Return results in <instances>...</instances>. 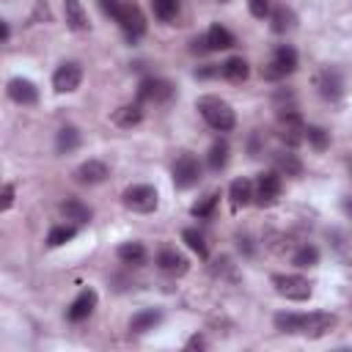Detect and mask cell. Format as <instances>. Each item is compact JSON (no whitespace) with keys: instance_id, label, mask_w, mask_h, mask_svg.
Here are the masks:
<instances>
[{"instance_id":"1","label":"cell","mask_w":352,"mask_h":352,"mask_svg":"<svg viewBox=\"0 0 352 352\" xmlns=\"http://www.w3.org/2000/svg\"><path fill=\"white\" fill-rule=\"evenodd\" d=\"M195 107H198V113L204 116V121H206L212 129H217V132H228V129H234V124H236V116H234L231 104L223 102L220 96H201V99L195 102Z\"/></svg>"},{"instance_id":"42","label":"cell","mask_w":352,"mask_h":352,"mask_svg":"<svg viewBox=\"0 0 352 352\" xmlns=\"http://www.w3.org/2000/svg\"><path fill=\"white\" fill-rule=\"evenodd\" d=\"M349 170H352V162H349Z\"/></svg>"},{"instance_id":"20","label":"cell","mask_w":352,"mask_h":352,"mask_svg":"<svg viewBox=\"0 0 352 352\" xmlns=\"http://www.w3.org/2000/svg\"><path fill=\"white\" fill-rule=\"evenodd\" d=\"M140 121H143V107H140V102H138V104H124V107H118V110L113 113V124L121 126V129H132V126H138Z\"/></svg>"},{"instance_id":"31","label":"cell","mask_w":352,"mask_h":352,"mask_svg":"<svg viewBox=\"0 0 352 352\" xmlns=\"http://www.w3.org/2000/svg\"><path fill=\"white\" fill-rule=\"evenodd\" d=\"M74 234H77L74 226H52L50 234H47V245H50V248H60V245H66L69 239H74Z\"/></svg>"},{"instance_id":"27","label":"cell","mask_w":352,"mask_h":352,"mask_svg":"<svg viewBox=\"0 0 352 352\" xmlns=\"http://www.w3.org/2000/svg\"><path fill=\"white\" fill-rule=\"evenodd\" d=\"M116 253L124 264H143L146 261V248L140 242H124V245H118Z\"/></svg>"},{"instance_id":"6","label":"cell","mask_w":352,"mask_h":352,"mask_svg":"<svg viewBox=\"0 0 352 352\" xmlns=\"http://www.w3.org/2000/svg\"><path fill=\"white\" fill-rule=\"evenodd\" d=\"M272 286L280 297L292 302H305L311 297V283L302 275H272Z\"/></svg>"},{"instance_id":"39","label":"cell","mask_w":352,"mask_h":352,"mask_svg":"<svg viewBox=\"0 0 352 352\" xmlns=\"http://www.w3.org/2000/svg\"><path fill=\"white\" fill-rule=\"evenodd\" d=\"M201 346H206V341H204L201 336H192V338L187 341V349H201Z\"/></svg>"},{"instance_id":"37","label":"cell","mask_w":352,"mask_h":352,"mask_svg":"<svg viewBox=\"0 0 352 352\" xmlns=\"http://www.w3.org/2000/svg\"><path fill=\"white\" fill-rule=\"evenodd\" d=\"M11 204H14V184H3V201H0V209L6 212V209H11Z\"/></svg>"},{"instance_id":"22","label":"cell","mask_w":352,"mask_h":352,"mask_svg":"<svg viewBox=\"0 0 352 352\" xmlns=\"http://www.w3.org/2000/svg\"><path fill=\"white\" fill-rule=\"evenodd\" d=\"M204 38H206V50H228V47H234V33L226 30L223 25H212L204 33Z\"/></svg>"},{"instance_id":"2","label":"cell","mask_w":352,"mask_h":352,"mask_svg":"<svg viewBox=\"0 0 352 352\" xmlns=\"http://www.w3.org/2000/svg\"><path fill=\"white\" fill-rule=\"evenodd\" d=\"M294 69H297V52H294V47L280 44V47L272 52V58L261 66V77H264V80H280V77L292 74Z\"/></svg>"},{"instance_id":"21","label":"cell","mask_w":352,"mask_h":352,"mask_svg":"<svg viewBox=\"0 0 352 352\" xmlns=\"http://www.w3.org/2000/svg\"><path fill=\"white\" fill-rule=\"evenodd\" d=\"M60 214L66 217V220H74V223H91V217H94V212L82 204V201H77V198H66L63 204H60Z\"/></svg>"},{"instance_id":"34","label":"cell","mask_w":352,"mask_h":352,"mask_svg":"<svg viewBox=\"0 0 352 352\" xmlns=\"http://www.w3.org/2000/svg\"><path fill=\"white\" fill-rule=\"evenodd\" d=\"M292 261H294L297 267H316V264H319V248H316V245H302V248L292 256Z\"/></svg>"},{"instance_id":"33","label":"cell","mask_w":352,"mask_h":352,"mask_svg":"<svg viewBox=\"0 0 352 352\" xmlns=\"http://www.w3.org/2000/svg\"><path fill=\"white\" fill-rule=\"evenodd\" d=\"M151 8L160 22H170L179 14V0H151Z\"/></svg>"},{"instance_id":"26","label":"cell","mask_w":352,"mask_h":352,"mask_svg":"<svg viewBox=\"0 0 352 352\" xmlns=\"http://www.w3.org/2000/svg\"><path fill=\"white\" fill-rule=\"evenodd\" d=\"M77 146H80V132H77V126H63V129H58V138H55L58 154H72Z\"/></svg>"},{"instance_id":"3","label":"cell","mask_w":352,"mask_h":352,"mask_svg":"<svg viewBox=\"0 0 352 352\" xmlns=\"http://www.w3.org/2000/svg\"><path fill=\"white\" fill-rule=\"evenodd\" d=\"M113 19L121 25L126 38H138L146 30V16H143V11H140V6L135 0H118V8H116Z\"/></svg>"},{"instance_id":"17","label":"cell","mask_w":352,"mask_h":352,"mask_svg":"<svg viewBox=\"0 0 352 352\" xmlns=\"http://www.w3.org/2000/svg\"><path fill=\"white\" fill-rule=\"evenodd\" d=\"M157 264H160V270L162 272H168V275H184L187 272V258L182 256V253H176V250H170V248H165V250H160L157 253Z\"/></svg>"},{"instance_id":"8","label":"cell","mask_w":352,"mask_h":352,"mask_svg":"<svg viewBox=\"0 0 352 352\" xmlns=\"http://www.w3.org/2000/svg\"><path fill=\"white\" fill-rule=\"evenodd\" d=\"M173 96V85L162 77H146L138 85V102H151V104H162Z\"/></svg>"},{"instance_id":"11","label":"cell","mask_w":352,"mask_h":352,"mask_svg":"<svg viewBox=\"0 0 352 352\" xmlns=\"http://www.w3.org/2000/svg\"><path fill=\"white\" fill-rule=\"evenodd\" d=\"M336 327V316L324 314V311H314V314H302V327L300 333L308 338H322L324 333H330Z\"/></svg>"},{"instance_id":"14","label":"cell","mask_w":352,"mask_h":352,"mask_svg":"<svg viewBox=\"0 0 352 352\" xmlns=\"http://www.w3.org/2000/svg\"><path fill=\"white\" fill-rule=\"evenodd\" d=\"M316 88H319V96L324 99H338L344 94V80L336 69H322L316 74Z\"/></svg>"},{"instance_id":"24","label":"cell","mask_w":352,"mask_h":352,"mask_svg":"<svg viewBox=\"0 0 352 352\" xmlns=\"http://www.w3.org/2000/svg\"><path fill=\"white\" fill-rule=\"evenodd\" d=\"M270 22H272V30H275V33H286V30H292V28H294L297 16H294V11H292V8L278 6V8H272V11H270Z\"/></svg>"},{"instance_id":"16","label":"cell","mask_w":352,"mask_h":352,"mask_svg":"<svg viewBox=\"0 0 352 352\" xmlns=\"http://www.w3.org/2000/svg\"><path fill=\"white\" fill-rule=\"evenodd\" d=\"M63 16H66V25L77 33L88 30L91 28V19H88V11L80 0H63Z\"/></svg>"},{"instance_id":"36","label":"cell","mask_w":352,"mask_h":352,"mask_svg":"<svg viewBox=\"0 0 352 352\" xmlns=\"http://www.w3.org/2000/svg\"><path fill=\"white\" fill-rule=\"evenodd\" d=\"M248 8H250V14H253L256 19L270 16V0H248Z\"/></svg>"},{"instance_id":"40","label":"cell","mask_w":352,"mask_h":352,"mask_svg":"<svg viewBox=\"0 0 352 352\" xmlns=\"http://www.w3.org/2000/svg\"><path fill=\"white\" fill-rule=\"evenodd\" d=\"M344 212L352 217V195H346V198H344Z\"/></svg>"},{"instance_id":"12","label":"cell","mask_w":352,"mask_h":352,"mask_svg":"<svg viewBox=\"0 0 352 352\" xmlns=\"http://www.w3.org/2000/svg\"><path fill=\"white\" fill-rule=\"evenodd\" d=\"M107 176H110V168H107L102 160H85V162L77 165V170H74V182H77V184H88V187L102 184Z\"/></svg>"},{"instance_id":"4","label":"cell","mask_w":352,"mask_h":352,"mask_svg":"<svg viewBox=\"0 0 352 352\" xmlns=\"http://www.w3.org/2000/svg\"><path fill=\"white\" fill-rule=\"evenodd\" d=\"M278 138H280L289 148H294V146H300V143L305 140V124H302L297 107L278 110Z\"/></svg>"},{"instance_id":"29","label":"cell","mask_w":352,"mask_h":352,"mask_svg":"<svg viewBox=\"0 0 352 352\" xmlns=\"http://www.w3.org/2000/svg\"><path fill=\"white\" fill-rule=\"evenodd\" d=\"M275 327H278L280 333H300V327H302V314L280 311V314H275Z\"/></svg>"},{"instance_id":"13","label":"cell","mask_w":352,"mask_h":352,"mask_svg":"<svg viewBox=\"0 0 352 352\" xmlns=\"http://www.w3.org/2000/svg\"><path fill=\"white\" fill-rule=\"evenodd\" d=\"M94 308H96V292H94V289H82V292L72 300L66 316H69V322H82V319H88V316L94 314Z\"/></svg>"},{"instance_id":"25","label":"cell","mask_w":352,"mask_h":352,"mask_svg":"<svg viewBox=\"0 0 352 352\" xmlns=\"http://www.w3.org/2000/svg\"><path fill=\"white\" fill-rule=\"evenodd\" d=\"M228 195H231V204H234V206H248V204L253 201V182H250V179H236V182H231Z\"/></svg>"},{"instance_id":"9","label":"cell","mask_w":352,"mask_h":352,"mask_svg":"<svg viewBox=\"0 0 352 352\" xmlns=\"http://www.w3.org/2000/svg\"><path fill=\"white\" fill-rule=\"evenodd\" d=\"M198 179H201V162L192 154H182L173 162V184L179 190H187V187L198 184Z\"/></svg>"},{"instance_id":"30","label":"cell","mask_w":352,"mask_h":352,"mask_svg":"<svg viewBox=\"0 0 352 352\" xmlns=\"http://www.w3.org/2000/svg\"><path fill=\"white\" fill-rule=\"evenodd\" d=\"M305 140L316 148V151H324L330 146V132L324 126H316V124H308L305 126Z\"/></svg>"},{"instance_id":"19","label":"cell","mask_w":352,"mask_h":352,"mask_svg":"<svg viewBox=\"0 0 352 352\" xmlns=\"http://www.w3.org/2000/svg\"><path fill=\"white\" fill-rule=\"evenodd\" d=\"M160 322H162V311H157V308H143V311H138V314L129 319V330H132V333H146V330H154Z\"/></svg>"},{"instance_id":"41","label":"cell","mask_w":352,"mask_h":352,"mask_svg":"<svg viewBox=\"0 0 352 352\" xmlns=\"http://www.w3.org/2000/svg\"><path fill=\"white\" fill-rule=\"evenodd\" d=\"M0 36H3V41H8V22L0 25Z\"/></svg>"},{"instance_id":"10","label":"cell","mask_w":352,"mask_h":352,"mask_svg":"<svg viewBox=\"0 0 352 352\" xmlns=\"http://www.w3.org/2000/svg\"><path fill=\"white\" fill-rule=\"evenodd\" d=\"M80 82H82V69H80V63H74V60L60 63V66L55 69V74H52V88H55L58 94H72V91L80 88Z\"/></svg>"},{"instance_id":"35","label":"cell","mask_w":352,"mask_h":352,"mask_svg":"<svg viewBox=\"0 0 352 352\" xmlns=\"http://www.w3.org/2000/svg\"><path fill=\"white\" fill-rule=\"evenodd\" d=\"M217 198H220L217 192H209L201 204H195V206H192V214H195V217H209V214H212V209L217 206Z\"/></svg>"},{"instance_id":"38","label":"cell","mask_w":352,"mask_h":352,"mask_svg":"<svg viewBox=\"0 0 352 352\" xmlns=\"http://www.w3.org/2000/svg\"><path fill=\"white\" fill-rule=\"evenodd\" d=\"M99 6H102V11H104L107 16H116V8H118V0H99Z\"/></svg>"},{"instance_id":"28","label":"cell","mask_w":352,"mask_h":352,"mask_svg":"<svg viewBox=\"0 0 352 352\" xmlns=\"http://www.w3.org/2000/svg\"><path fill=\"white\" fill-rule=\"evenodd\" d=\"M206 162H209L212 170H223L226 162H228V143H226V140L212 143V148H209V154H206Z\"/></svg>"},{"instance_id":"18","label":"cell","mask_w":352,"mask_h":352,"mask_svg":"<svg viewBox=\"0 0 352 352\" xmlns=\"http://www.w3.org/2000/svg\"><path fill=\"white\" fill-rule=\"evenodd\" d=\"M220 74H223L228 82H245L248 74H250V66H248V60H245L242 55H234V58H228V60L220 66Z\"/></svg>"},{"instance_id":"32","label":"cell","mask_w":352,"mask_h":352,"mask_svg":"<svg viewBox=\"0 0 352 352\" xmlns=\"http://www.w3.org/2000/svg\"><path fill=\"white\" fill-rule=\"evenodd\" d=\"M182 239L187 242V248L190 250H195L201 258H209V248H206V242H204V234L201 231H195V228H184L182 231Z\"/></svg>"},{"instance_id":"15","label":"cell","mask_w":352,"mask_h":352,"mask_svg":"<svg viewBox=\"0 0 352 352\" xmlns=\"http://www.w3.org/2000/svg\"><path fill=\"white\" fill-rule=\"evenodd\" d=\"M8 96L16 102V104H36L38 102V88L30 82V80H25V77H14V80H8Z\"/></svg>"},{"instance_id":"7","label":"cell","mask_w":352,"mask_h":352,"mask_svg":"<svg viewBox=\"0 0 352 352\" xmlns=\"http://www.w3.org/2000/svg\"><path fill=\"white\" fill-rule=\"evenodd\" d=\"M278 198H280V173L278 170L258 173V179L253 184V201L258 206H272Z\"/></svg>"},{"instance_id":"5","label":"cell","mask_w":352,"mask_h":352,"mask_svg":"<svg viewBox=\"0 0 352 352\" xmlns=\"http://www.w3.org/2000/svg\"><path fill=\"white\" fill-rule=\"evenodd\" d=\"M121 198H124V206H126V209L140 212V214L154 212L157 204H160V195H157V190H154L151 184H132V187L124 190Z\"/></svg>"},{"instance_id":"23","label":"cell","mask_w":352,"mask_h":352,"mask_svg":"<svg viewBox=\"0 0 352 352\" xmlns=\"http://www.w3.org/2000/svg\"><path fill=\"white\" fill-rule=\"evenodd\" d=\"M272 162H275V170L283 173V176H300V173H302V162H300V157L292 154V151H278V154L272 157Z\"/></svg>"}]
</instances>
